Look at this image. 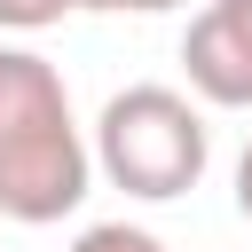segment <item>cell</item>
<instances>
[{"label":"cell","instance_id":"3","mask_svg":"<svg viewBox=\"0 0 252 252\" xmlns=\"http://www.w3.org/2000/svg\"><path fill=\"white\" fill-rule=\"evenodd\" d=\"M181 71L213 110H252V16L236 0H205L181 32Z\"/></svg>","mask_w":252,"mask_h":252},{"label":"cell","instance_id":"6","mask_svg":"<svg viewBox=\"0 0 252 252\" xmlns=\"http://www.w3.org/2000/svg\"><path fill=\"white\" fill-rule=\"evenodd\" d=\"M79 8H94V16H173L189 0H79Z\"/></svg>","mask_w":252,"mask_h":252},{"label":"cell","instance_id":"1","mask_svg":"<svg viewBox=\"0 0 252 252\" xmlns=\"http://www.w3.org/2000/svg\"><path fill=\"white\" fill-rule=\"evenodd\" d=\"M94 142L71 118V87L39 47H0V220L47 228L87 205Z\"/></svg>","mask_w":252,"mask_h":252},{"label":"cell","instance_id":"7","mask_svg":"<svg viewBox=\"0 0 252 252\" xmlns=\"http://www.w3.org/2000/svg\"><path fill=\"white\" fill-rule=\"evenodd\" d=\"M236 213L252 220V142H244V158H236Z\"/></svg>","mask_w":252,"mask_h":252},{"label":"cell","instance_id":"4","mask_svg":"<svg viewBox=\"0 0 252 252\" xmlns=\"http://www.w3.org/2000/svg\"><path fill=\"white\" fill-rule=\"evenodd\" d=\"M71 252H173V244H158V236L134 228V220H94V228H79Z\"/></svg>","mask_w":252,"mask_h":252},{"label":"cell","instance_id":"8","mask_svg":"<svg viewBox=\"0 0 252 252\" xmlns=\"http://www.w3.org/2000/svg\"><path fill=\"white\" fill-rule=\"evenodd\" d=\"M236 8H244V16H252V0H236Z\"/></svg>","mask_w":252,"mask_h":252},{"label":"cell","instance_id":"2","mask_svg":"<svg viewBox=\"0 0 252 252\" xmlns=\"http://www.w3.org/2000/svg\"><path fill=\"white\" fill-rule=\"evenodd\" d=\"M94 165H102L110 189H126L142 205H173L213 165L205 110L181 87H118L94 118Z\"/></svg>","mask_w":252,"mask_h":252},{"label":"cell","instance_id":"5","mask_svg":"<svg viewBox=\"0 0 252 252\" xmlns=\"http://www.w3.org/2000/svg\"><path fill=\"white\" fill-rule=\"evenodd\" d=\"M79 0H0V32H47V24H63Z\"/></svg>","mask_w":252,"mask_h":252}]
</instances>
